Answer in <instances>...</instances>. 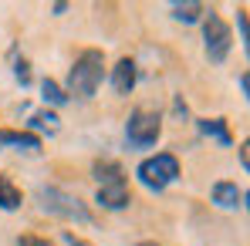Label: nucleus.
<instances>
[{"instance_id":"aec40b11","label":"nucleus","mask_w":250,"mask_h":246,"mask_svg":"<svg viewBox=\"0 0 250 246\" xmlns=\"http://www.w3.org/2000/svg\"><path fill=\"white\" fill-rule=\"evenodd\" d=\"M61 240H64V243H68V246H91V243H84L82 236H75V233H64Z\"/></svg>"},{"instance_id":"1a4fd4ad","label":"nucleus","mask_w":250,"mask_h":246,"mask_svg":"<svg viewBox=\"0 0 250 246\" xmlns=\"http://www.w3.org/2000/svg\"><path fill=\"white\" fill-rule=\"evenodd\" d=\"M0 149H24V152H38V149H41V135H34V132H10V128H3V132H0Z\"/></svg>"},{"instance_id":"a211bd4d","label":"nucleus","mask_w":250,"mask_h":246,"mask_svg":"<svg viewBox=\"0 0 250 246\" xmlns=\"http://www.w3.org/2000/svg\"><path fill=\"white\" fill-rule=\"evenodd\" d=\"M237 31H240V41L247 44V10H237Z\"/></svg>"},{"instance_id":"20e7f679","label":"nucleus","mask_w":250,"mask_h":246,"mask_svg":"<svg viewBox=\"0 0 250 246\" xmlns=\"http://www.w3.org/2000/svg\"><path fill=\"white\" fill-rule=\"evenodd\" d=\"M159 135H163V115L159 112H152V108H135L132 115H128V122H125V142L132 145V149H152L156 142H159Z\"/></svg>"},{"instance_id":"39448f33","label":"nucleus","mask_w":250,"mask_h":246,"mask_svg":"<svg viewBox=\"0 0 250 246\" xmlns=\"http://www.w3.org/2000/svg\"><path fill=\"white\" fill-rule=\"evenodd\" d=\"M230 44H233V34H230L227 20H223L220 14H213V10H209V17L203 20V47H207V57L213 61V64L227 61Z\"/></svg>"},{"instance_id":"7ed1b4c3","label":"nucleus","mask_w":250,"mask_h":246,"mask_svg":"<svg viewBox=\"0 0 250 246\" xmlns=\"http://www.w3.org/2000/svg\"><path fill=\"white\" fill-rule=\"evenodd\" d=\"M38 199H41L44 212L61 216V219H68V223H84V226H91V212H88V209L78 203V196H71L68 189H61V186H41Z\"/></svg>"},{"instance_id":"412c9836","label":"nucleus","mask_w":250,"mask_h":246,"mask_svg":"<svg viewBox=\"0 0 250 246\" xmlns=\"http://www.w3.org/2000/svg\"><path fill=\"white\" fill-rule=\"evenodd\" d=\"M172 112H176V115H183V118H186V101H183V98H176V101H172Z\"/></svg>"},{"instance_id":"f03ea898","label":"nucleus","mask_w":250,"mask_h":246,"mask_svg":"<svg viewBox=\"0 0 250 246\" xmlns=\"http://www.w3.org/2000/svg\"><path fill=\"white\" fill-rule=\"evenodd\" d=\"M135 175H139V182L149 192H163V189H169L179 179V159L172 152H156V155H149V159L139 162Z\"/></svg>"},{"instance_id":"2eb2a0df","label":"nucleus","mask_w":250,"mask_h":246,"mask_svg":"<svg viewBox=\"0 0 250 246\" xmlns=\"http://www.w3.org/2000/svg\"><path fill=\"white\" fill-rule=\"evenodd\" d=\"M41 98L47 101V105H64V101H68L64 88L54 81V78H44V81H41Z\"/></svg>"},{"instance_id":"0eeeda50","label":"nucleus","mask_w":250,"mask_h":246,"mask_svg":"<svg viewBox=\"0 0 250 246\" xmlns=\"http://www.w3.org/2000/svg\"><path fill=\"white\" fill-rule=\"evenodd\" d=\"M244 199H247V192L237 186V182H216L213 186V192H209V203L216 206V209H244Z\"/></svg>"},{"instance_id":"6ab92c4d","label":"nucleus","mask_w":250,"mask_h":246,"mask_svg":"<svg viewBox=\"0 0 250 246\" xmlns=\"http://www.w3.org/2000/svg\"><path fill=\"white\" fill-rule=\"evenodd\" d=\"M240 165H244V172L250 169V145L247 142H240Z\"/></svg>"},{"instance_id":"9d476101","label":"nucleus","mask_w":250,"mask_h":246,"mask_svg":"<svg viewBox=\"0 0 250 246\" xmlns=\"http://www.w3.org/2000/svg\"><path fill=\"white\" fill-rule=\"evenodd\" d=\"M200 132H203L207 138H213V142H220L223 149L233 145V135H230V128H227L223 118H200Z\"/></svg>"},{"instance_id":"423d86ee","label":"nucleus","mask_w":250,"mask_h":246,"mask_svg":"<svg viewBox=\"0 0 250 246\" xmlns=\"http://www.w3.org/2000/svg\"><path fill=\"white\" fill-rule=\"evenodd\" d=\"M95 203L102 206V209H108V212L128 209V203H132V189H128V182H125V179H119V182H105V186H98Z\"/></svg>"},{"instance_id":"4be33fe9","label":"nucleus","mask_w":250,"mask_h":246,"mask_svg":"<svg viewBox=\"0 0 250 246\" xmlns=\"http://www.w3.org/2000/svg\"><path fill=\"white\" fill-rule=\"evenodd\" d=\"M240 91H244V95L250 91V78H247V75H240Z\"/></svg>"},{"instance_id":"4468645a","label":"nucleus","mask_w":250,"mask_h":246,"mask_svg":"<svg viewBox=\"0 0 250 246\" xmlns=\"http://www.w3.org/2000/svg\"><path fill=\"white\" fill-rule=\"evenodd\" d=\"M58 125H61V118H58V112H51V108H44V112H34V115H31V132H34V135H38V132L54 135Z\"/></svg>"},{"instance_id":"ddd939ff","label":"nucleus","mask_w":250,"mask_h":246,"mask_svg":"<svg viewBox=\"0 0 250 246\" xmlns=\"http://www.w3.org/2000/svg\"><path fill=\"white\" fill-rule=\"evenodd\" d=\"M207 14V7L200 0H186V3H172V17L183 20V24H196L200 17Z\"/></svg>"},{"instance_id":"f8f14e48","label":"nucleus","mask_w":250,"mask_h":246,"mask_svg":"<svg viewBox=\"0 0 250 246\" xmlns=\"http://www.w3.org/2000/svg\"><path fill=\"white\" fill-rule=\"evenodd\" d=\"M91 172H95V179H98V186H105V182H119V179H125L122 165L115 162V159H98Z\"/></svg>"},{"instance_id":"f257e3e1","label":"nucleus","mask_w":250,"mask_h":246,"mask_svg":"<svg viewBox=\"0 0 250 246\" xmlns=\"http://www.w3.org/2000/svg\"><path fill=\"white\" fill-rule=\"evenodd\" d=\"M102 81H105V57H102V51L88 47V51H82L75 57V64L68 71L64 95L68 98H78V101H91L95 91L102 88Z\"/></svg>"},{"instance_id":"dca6fc26","label":"nucleus","mask_w":250,"mask_h":246,"mask_svg":"<svg viewBox=\"0 0 250 246\" xmlns=\"http://www.w3.org/2000/svg\"><path fill=\"white\" fill-rule=\"evenodd\" d=\"M14 78L21 81V88L31 84V64H27V57H17V61H14Z\"/></svg>"},{"instance_id":"9b49d317","label":"nucleus","mask_w":250,"mask_h":246,"mask_svg":"<svg viewBox=\"0 0 250 246\" xmlns=\"http://www.w3.org/2000/svg\"><path fill=\"white\" fill-rule=\"evenodd\" d=\"M21 203H24V192H21L7 175H0V209L14 212V209H21Z\"/></svg>"},{"instance_id":"f3484780","label":"nucleus","mask_w":250,"mask_h":246,"mask_svg":"<svg viewBox=\"0 0 250 246\" xmlns=\"http://www.w3.org/2000/svg\"><path fill=\"white\" fill-rule=\"evenodd\" d=\"M17 246H54V243L44 236H17Z\"/></svg>"},{"instance_id":"6e6552de","label":"nucleus","mask_w":250,"mask_h":246,"mask_svg":"<svg viewBox=\"0 0 250 246\" xmlns=\"http://www.w3.org/2000/svg\"><path fill=\"white\" fill-rule=\"evenodd\" d=\"M135 81H139V68H135V61H132V57H119V64L112 68V88H115L119 95H132Z\"/></svg>"},{"instance_id":"5701e85b","label":"nucleus","mask_w":250,"mask_h":246,"mask_svg":"<svg viewBox=\"0 0 250 246\" xmlns=\"http://www.w3.org/2000/svg\"><path fill=\"white\" fill-rule=\"evenodd\" d=\"M139 246H159V243H152V240H146V243H139Z\"/></svg>"}]
</instances>
